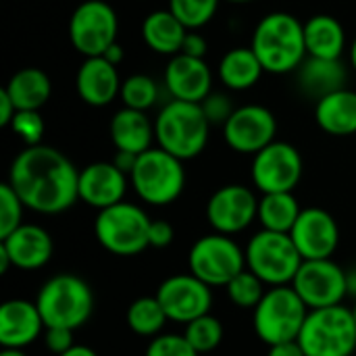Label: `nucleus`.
I'll return each mask as SVG.
<instances>
[{
  "mask_svg": "<svg viewBox=\"0 0 356 356\" xmlns=\"http://www.w3.org/2000/svg\"><path fill=\"white\" fill-rule=\"evenodd\" d=\"M10 188L27 211L38 215H60L79 200V171L56 148L25 146L10 163Z\"/></svg>",
  "mask_w": 356,
  "mask_h": 356,
  "instance_id": "f257e3e1",
  "label": "nucleus"
},
{
  "mask_svg": "<svg viewBox=\"0 0 356 356\" xmlns=\"http://www.w3.org/2000/svg\"><path fill=\"white\" fill-rule=\"evenodd\" d=\"M250 48L267 73H294L309 56L305 44V23L290 13H269L257 23Z\"/></svg>",
  "mask_w": 356,
  "mask_h": 356,
  "instance_id": "f03ea898",
  "label": "nucleus"
},
{
  "mask_svg": "<svg viewBox=\"0 0 356 356\" xmlns=\"http://www.w3.org/2000/svg\"><path fill=\"white\" fill-rule=\"evenodd\" d=\"M211 123L198 102L169 100L154 117L156 146L177 156L179 161H192L209 144Z\"/></svg>",
  "mask_w": 356,
  "mask_h": 356,
  "instance_id": "7ed1b4c3",
  "label": "nucleus"
},
{
  "mask_svg": "<svg viewBox=\"0 0 356 356\" xmlns=\"http://www.w3.org/2000/svg\"><path fill=\"white\" fill-rule=\"evenodd\" d=\"M35 305L46 327H67L75 332L86 325L94 313V292L83 277L58 273L42 284Z\"/></svg>",
  "mask_w": 356,
  "mask_h": 356,
  "instance_id": "20e7f679",
  "label": "nucleus"
},
{
  "mask_svg": "<svg viewBox=\"0 0 356 356\" xmlns=\"http://www.w3.org/2000/svg\"><path fill=\"white\" fill-rule=\"evenodd\" d=\"M129 181L144 204L169 207L186 190V167L177 156L159 146H152L138 156Z\"/></svg>",
  "mask_w": 356,
  "mask_h": 356,
  "instance_id": "39448f33",
  "label": "nucleus"
},
{
  "mask_svg": "<svg viewBox=\"0 0 356 356\" xmlns=\"http://www.w3.org/2000/svg\"><path fill=\"white\" fill-rule=\"evenodd\" d=\"M152 219L134 202H119L96 213L94 236L96 242L115 257H136L150 248L148 232Z\"/></svg>",
  "mask_w": 356,
  "mask_h": 356,
  "instance_id": "423d86ee",
  "label": "nucleus"
},
{
  "mask_svg": "<svg viewBox=\"0 0 356 356\" xmlns=\"http://www.w3.org/2000/svg\"><path fill=\"white\" fill-rule=\"evenodd\" d=\"M309 307L294 292L292 286L269 288L259 307L252 311V327L257 338L267 344L296 342L307 321Z\"/></svg>",
  "mask_w": 356,
  "mask_h": 356,
  "instance_id": "0eeeda50",
  "label": "nucleus"
},
{
  "mask_svg": "<svg viewBox=\"0 0 356 356\" xmlns=\"http://www.w3.org/2000/svg\"><path fill=\"white\" fill-rule=\"evenodd\" d=\"M246 269L252 271L267 288L290 286L302 265V257L290 234L261 229L246 248Z\"/></svg>",
  "mask_w": 356,
  "mask_h": 356,
  "instance_id": "6e6552de",
  "label": "nucleus"
},
{
  "mask_svg": "<svg viewBox=\"0 0 356 356\" xmlns=\"http://www.w3.org/2000/svg\"><path fill=\"white\" fill-rule=\"evenodd\" d=\"M298 344L307 356H353L356 350L353 309L338 305L309 311Z\"/></svg>",
  "mask_w": 356,
  "mask_h": 356,
  "instance_id": "1a4fd4ad",
  "label": "nucleus"
},
{
  "mask_svg": "<svg viewBox=\"0 0 356 356\" xmlns=\"http://www.w3.org/2000/svg\"><path fill=\"white\" fill-rule=\"evenodd\" d=\"M244 269L246 252L232 236L207 234L198 238L188 252V271L213 290L225 288Z\"/></svg>",
  "mask_w": 356,
  "mask_h": 356,
  "instance_id": "9d476101",
  "label": "nucleus"
},
{
  "mask_svg": "<svg viewBox=\"0 0 356 356\" xmlns=\"http://www.w3.org/2000/svg\"><path fill=\"white\" fill-rule=\"evenodd\" d=\"M71 46L86 58L102 56L119 33V19L115 8L104 0H83L69 19L67 27Z\"/></svg>",
  "mask_w": 356,
  "mask_h": 356,
  "instance_id": "9b49d317",
  "label": "nucleus"
},
{
  "mask_svg": "<svg viewBox=\"0 0 356 356\" xmlns=\"http://www.w3.org/2000/svg\"><path fill=\"white\" fill-rule=\"evenodd\" d=\"M302 154L290 142L275 140L252 156L250 179L261 194L294 192L302 179Z\"/></svg>",
  "mask_w": 356,
  "mask_h": 356,
  "instance_id": "f8f14e48",
  "label": "nucleus"
},
{
  "mask_svg": "<svg viewBox=\"0 0 356 356\" xmlns=\"http://www.w3.org/2000/svg\"><path fill=\"white\" fill-rule=\"evenodd\" d=\"M290 286L302 298L309 311L338 307L344 305V298H348L346 269L334 259L302 261Z\"/></svg>",
  "mask_w": 356,
  "mask_h": 356,
  "instance_id": "ddd939ff",
  "label": "nucleus"
},
{
  "mask_svg": "<svg viewBox=\"0 0 356 356\" xmlns=\"http://www.w3.org/2000/svg\"><path fill=\"white\" fill-rule=\"evenodd\" d=\"M257 192L244 184H227L215 190L207 202V223L215 234L236 236L248 229L259 215Z\"/></svg>",
  "mask_w": 356,
  "mask_h": 356,
  "instance_id": "4468645a",
  "label": "nucleus"
},
{
  "mask_svg": "<svg viewBox=\"0 0 356 356\" xmlns=\"http://www.w3.org/2000/svg\"><path fill=\"white\" fill-rule=\"evenodd\" d=\"M169 321L188 325L190 321L209 315L213 307V288L196 275L175 273L161 282L154 294Z\"/></svg>",
  "mask_w": 356,
  "mask_h": 356,
  "instance_id": "2eb2a0df",
  "label": "nucleus"
},
{
  "mask_svg": "<svg viewBox=\"0 0 356 356\" xmlns=\"http://www.w3.org/2000/svg\"><path fill=\"white\" fill-rule=\"evenodd\" d=\"M277 136L275 115L263 104H244L234 111L229 121L223 125L225 144L238 154L254 156Z\"/></svg>",
  "mask_w": 356,
  "mask_h": 356,
  "instance_id": "dca6fc26",
  "label": "nucleus"
},
{
  "mask_svg": "<svg viewBox=\"0 0 356 356\" xmlns=\"http://www.w3.org/2000/svg\"><path fill=\"white\" fill-rule=\"evenodd\" d=\"M290 238L305 261L334 259L340 246V227L330 211L321 207H305Z\"/></svg>",
  "mask_w": 356,
  "mask_h": 356,
  "instance_id": "f3484780",
  "label": "nucleus"
},
{
  "mask_svg": "<svg viewBox=\"0 0 356 356\" xmlns=\"http://www.w3.org/2000/svg\"><path fill=\"white\" fill-rule=\"evenodd\" d=\"M129 184V175L113 161L90 163L79 171V200L96 211H104L125 200Z\"/></svg>",
  "mask_w": 356,
  "mask_h": 356,
  "instance_id": "a211bd4d",
  "label": "nucleus"
},
{
  "mask_svg": "<svg viewBox=\"0 0 356 356\" xmlns=\"http://www.w3.org/2000/svg\"><path fill=\"white\" fill-rule=\"evenodd\" d=\"M165 88L173 100L200 104L213 92V71L204 58L175 54L165 67Z\"/></svg>",
  "mask_w": 356,
  "mask_h": 356,
  "instance_id": "6ab92c4d",
  "label": "nucleus"
},
{
  "mask_svg": "<svg viewBox=\"0 0 356 356\" xmlns=\"http://www.w3.org/2000/svg\"><path fill=\"white\" fill-rule=\"evenodd\" d=\"M46 332L35 300L10 298L0 307V346L25 350Z\"/></svg>",
  "mask_w": 356,
  "mask_h": 356,
  "instance_id": "aec40b11",
  "label": "nucleus"
},
{
  "mask_svg": "<svg viewBox=\"0 0 356 356\" xmlns=\"http://www.w3.org/2000/svg\"><path fill=\"white\" fill-rule=\"evenodd\" d=\"M0 248L8 254L15 269L38 271L50 263L54 254V240L42 225L23 223L10 236L0 240Z\"/></svg>",
  "mask_w": 356,
  "mask_h": 356,
  "instance_id": "412c9836",
  "label": "nucleus"
},
{
  "mask_svg": "<svg viewBox=\"0 0 356 356\" xmlns=\"http://www.w3.org/2000/svg\"><path fill=\"white\" fill-rule=\"evenodd\" d=\"M121 75L119 69L108 63L104 56L86 58L75 75L77 96L90 106H106L121 94Z\"/></svg>",
  "mask_w": 356,
  "mask_h": 356,
  "instance_id": "4be33fe9",
  "label": "nucleus"
},
{
  "mask_svg": "<svg viewBox=\"0 0 356 356\" xmlns=\"http://www.w3.org/2000/svg\"><path fill=\"white\" fill-rule=\"evenodd\" d=\"M111 142L115 150H125L131 154H144L156 144L154 138V121H150L148 113L136 108H119L108 125Z\"/></svg>",
  "mask_w": 356,
  "mask_h": 356,
  "instance_id": "5701e85b",
  "label": "nucleus"
},
{
  "mask_svg": "<svg viewBox=\"0 0 356 356\" xmlns=\"http://www.w3.org/2000/svg\"><path fill=\"white\" fill-rule=\"evenodd\" d=\"M294 73L300 92L315 100L346 88V67L342 58L307 56Z\"/></svg>",
  "mask_w": 356,
  "mask_h": 356,
  "instance_id": "b1692460",
  "label": "nucleus"
},
{
  "mask_svg": "<svg viewBox=\"0 0 356 356\" xmlns=\"http://www.w3.org/2000/svg\"><path fill=\"white\" fill-rule=\"evenodd\" d=\"M317 125L336 138L356 134V92L342 88L315 102Z\"/></svg>",
  "mask_w": 356,
  "mask_h": 356,
  "instance_id": "393cba45",
  "label": "nucleus"
},
{
  "mask_svg": "<svg viewBox=\"0 0 356 356\" xmlns=\"http://www.w3.org/2000/svg\"><path fill=\"white\" fill-rule=\"evenodd\" d=\"M186 25L169 10V8H159L146 15L142 21V40L144 44L163 56H175L181 52L186 33Z\"/></svg>",
  "mask_w": 356,
  "mask_h": 356,
  "instance_id": "a878e982",
  "label": "nucleus"
},
{
  "mask_svg": "<svg viewBox=\"0 0 356 356\" xmlns=\"http://www.w3.org/2000/svg\"><path fill=\"white\" fill-rule=\"evenodd\" d=\"M307 54L315 58H342L346 48V31L332 15H313L305 21Z\"/></svg>",
  "mask_w": 356,
  "mask_h": 356,
  "instance_id": "bb28decb",
  "label": "nucleus"
},
{
  "mask_svg": "<svg viewBox=\"0 0 356 356\" xmlns=\"http://www.w3.org/2000/svg\"><path fill=\"white\" fill-rule=\"evenodd\" d=\"M221 83L232 92H244L257 86L261 75L265 73L259 56L250 46H238L227 50L217 67Z\"/></svg>",
  "mask_w": 356,
  "mask_h": 356,
  "instance_id": "cd10ccee",
  "label": "nucleus"
},
{
  "mask_svg": "<svg viewBox=\"0 0 356 356\" xmlns=\"http://www.w3.org/2000/svg\"><path fill=\"white\" fill-rule=\"evenodd\" d=\"M4 92L10 96L17 111H40L50 100L52 81L46 71L38 67H25L8 79Z\"/></svg>",
  "mask_w": 356,
  "mask_h": 356,
  "instance_id": "c85d7f7f",
  "label": "nucleus"
},
{
  "mask_svg": "<svg viewBox=\"0 0 356 356\" xmlns=\"http://www.w3.org/2000/svg\"><path fill=\"white\" fill-rule=\"evenodd\" d=\"M300 213H302V207L296 200L294 192L261 194L257 221L261 223V229L290 234Z\"/></svg>",
  "mask_w": 356,
  "mask_h": 356,
  "instance_id": "c756f323",
  "label": "nucleus"
},
{
  "mask_svg": "<svg viewBox=\"0 0 356 356\" xmlns=\"http://www.w3.org/2000/svg\"><path fill=\"white\" fill-rule=\"evenodd\" d=\"M167 315L159 302L156 296H140L136 298L125 313V323L127 327L140 336V338H156L163 334L165 325H167Z\"/></svg>",
  "mask_w": 356,
  "mask_h": 356,
  "instance_id": "7c9ffc66",
  "label": "nucleus"
},
{
  "mask_svg": "<svg viewBox=\"0 0 356 356\" xmlns=\"http://www.w3.org/2000/svg\"><path fill=\"white\" fill-rule=\"evenodd\" d=\"M119 98L123 106L148 113L159 102V83L146 73H134L123 79Z\"/></svg>",
  "mask_w": 356,
  "mask_h": 356,
  "instance_id": "2f4dec72",
  "label": "nucleus"
},
{
  "mask_svg": "<svg viewBox=\"0 0 356 356\" xmlns=\"http://www.w3.org/2000/svg\"><path fill=\"white\" fill-rule=\"evenodd\" d=\"M223 290H225V294H227V298H229V302L234 307H238L242 311H254L269 288L252 271L244 269Z\"/></svg>",
  "mask_w": 356,
  "mask_h": 356,
  "instance_id": "473e14b6",
  "label": "nucleus"
},
{
  "mask_svg": "<svg viewBox=\"0 0 356 356\" xmlns=\"http://www.w3.org/2000/svg\"><path fill=\"white\" fill-rule=\"evenodd\" d=\"M223 334H225L223 323L217 317H213L211 313L190 321L184 327L186 340L192 344V348L198 355H207V353H213L215 348H219L223 342Z\"/></svg>",
  "mask_w": 356,
  "mask_h": 356,
  "instance_id": "72a5a7b5",
  "label": "nucleus"
},
{
  "mask_svg": "<svg viewBox=\"0 0 356 356\" xmlns=\"http://www.w3.org/2000/svg\"><path fill=\"white\" fill-rule=\"evenodd\" d=\"M221 0H169V10L190 31L204 27L217 13Z\"/></svg>",
  "mask_w": 356,
  "mask_h": 356,
  "instance_id": "f704fd0d",
  "label": "nucleus"
},
{
  "mask_svg": "<svg viewBox=\"0 0 356 356\" xmlns=\"http://www.w3.org/2000/svg\"><path fill=\"white\" fill-rule=\"evenodd\" d=\"M25 204L8 181L0 184V240L23 225Z\"/></svg>",
  "mask_w": 356,
  "mask_h": 356,
  "instance_id": "c9c22d12",
  "label": "nucleus"
},
{
  "mask_svg": "<svg viewBox=\"0 0 356 356\" xmlns=\"http://www.w3.org/2000/svg\"><path fill=\"white\" fill-rule=\"evenodd\" d=\"M10 131L21 138V142L25 146H38L42 144L44 138V119L40 115V111H17V115L10 121Z\"/></svg>",
  "mask_w": 356,
  "mask_h": 356,
  "instance_id": "e433bc0d",
  "label": "nucleus"
},
{
  "mask_svg": "<svg viewBox=\"0 0 356 356\" xmlns=\"http://www.w3.org/2000/svg\"><path fill=\"white\" fill-rule=\"evenodd\" d=\"M144 356H200L184 334H161L146 346Z\"/></svg>",
  "mask_w": 356,
  "mask_h": 356,
  "instance_id": "4c0bfd02",
  "label": "nucleus"
},
{
  "mask_svg": "<svg viewBox=\"0 0 356 356\" xmlns=\"http://www.w3.org/2000/svg\"><path fill=\"white\" fill-rule=\"evenodd\" d=\"M200 106H202V113H204V117L209 119V123H211V125H221V127L229 121V117H232L234 111L238 108V106H234L229 94H225V92H215V90L200 102Z\"/></svg>",
  "mask_w": 356,
  "mask_h": 356,
  "instance_id": "58836bf2",
  "label": "nucleus"
},
{
  "mask_svg": "<svg viewBox=\"0 0 356 356\" xmlns=\"http://www.w3.org/2000/svg\"><path fill=\"white\" fill-rule=\"evenodd\" d=\"M42 340H44V346L54 356H60L63 353H67L69 348L75 346L73 330H67V327H46Z\"/></svg>",
  "mask_w": 356,
  "mask_h": 356,
  "instance_id": "ea45409f",
  "label": "nucleus"
},
{
  "mask_svg": "<svg viewBox=\"0 0 356 356\" xmlns=\"http://www.w3.org/2000/svg\"><path fill=\"white\" fill-rule=\"evenodd\" d=\"M175 240V229L169 221L165 219H152L150 232H148V242L150 248H167Z\"/></svg>",
  "mask_w": 356,
  "mask_h": 356,
  "instance_id": "a19ab883",
  "label": "nucleus"
},
{
  "mask_svg": "<svg viewBox=\"0 0 356 356\" xmlns=\"http://www.w3.org/2000/svg\"><path fill=\"white\" fill-rule=\"evenodd\" d=\"M179 54H188V56L204 58V54H207V40H204V35H202V33H198V31H188Z\"/></svg>",
  "mask_w": 356,
  "mask_h": 356,
  "instance_id": "79ce46f5",
  "label": "nucleus"
},
{
  "mask_svg": "<svg viewBox=\"0 0 356 356\" xmlns=\"http://www.w3.org/2000/svg\"><path fill=\"white\" fill-rule=\"evenodd\" d=\"M15 115H17V106L10 100V96L4 92V88H2L0 90V125L2 127H8Z\"/></svg>",
  "mask_w": 356,
  "mask_h": 356,
  "instance_id": "37998d69",
  "label": "nucleus"
},
{
  "mask_svg": "<svg viewBox=\"0 0 356 356\" xmlns=\"http://www.w3.org/2000/svg\"><path fill=\"white\" fill-rule=\"evenodd\" d=\"M113 163L125 173V175H131L136 163H138V154H131V152H125V150H115V156H113Z\"/></svg>",
  "mask_w": 356,
  "mask_h": 356,
  "instance_id": "c03bdc74",
  "label": "nucleus"
},
{
  "mask_svg": "<svg viewBox=\"0 0 356 356\" xmlns=\"http://www.w3.org/2000/svg\"><path fill=\"white\" fill-rule=\"evenodd\" d=\"M267 356H307L305 350L300 348L298 340L296 342H284V344H275V346H269V353Z\"/></svg>",
  "mask_w": 356,
  "mask_h": 356,
  "instance_id": "a18cd8bd",
  "label": "nucleus"
},
{
  "mask_svg": "<svg viewBox=\"0 0 356 356\" xmlns=\"http://www.w3.org/2000/svg\"><path fill=\"white\" fill-rule=\"evenodd\" d=\"M102 56H104V58H106L108 63H113V65L117 67V65H119V63L123 60L125 52H123L121 44H119V42H115V44H113V46H111V48H108V50H106L104 54H102Z\"/></svg>",
  "mask_w": 356,
  "mask_h": 356,
  "instance_id": "49530a36",
  "label": "nucleus"
},
{
  "mask_svg": "<svg viewBox=\"0 0 356 356\" xmlns=\"http://www.w3.org/2000/svg\"><path fill=\"white\" fill-rule=\"evenodd\" d=\"M60 356H98V353L90 346H83V344H75L73 348H69L67 353H63Z\"/></svg>",
  "mask_w": 356,
  "mask_h": 356,
  "instance_id": "de8ad7c7",
  "label": "nucleus"
},
{
  "mask_svg": "<svg viewBox=\"0 0 356 356\" xmlns=\"http://www.w3.org/2000/svg\"><path fill=\"white\" fill-rule=\"evenodd\" d=\"M346 288H348V296L356 300V265L346 269Z\"/></svg>",
  "mask_w": 356,
  "mask_h": 356,
  "instance_id": "09e8293b",
  "label": "nucleus"
},
{
  "mask_svg": "<svg viewBox=\"0 0 356 356\" xmlns=\"http://www.w3.org/2000/svg\"><path fill=\"white\" fill-rule=\"evenodd\" d=\"M10 267H13V263H10V259H8V254L0 248V275H4Z\"/></svg>",
  "mask_w": 356,
  "mask_h": 356,
  "instance_id": "8fccbe9b",
  "label": "nucleus"
},
{
  "mask_svg": "<svg viewBox=\"0 0 356 356\" xmlns=\"http://www.w3.org/2000/svg\"><path fill=\"white\" fill-rule=\"evenodd\" d=\"M0 356H27L23 350H13V348H2Z\"/></svg>",
  "mask_w": 356,
  "mask_h": 356,
  "instance_id": "3c124183",
  "label": "nucleus"
},
{
  "mask_svg": "<svg viewBox=\"0 0 356 356\" xmlns=\"http://www.w3.org/2000/svg\"><path fill=\"white\" fill-rule=\"evenodd\" d=\"M350 65H353V69L356 71V38L353 40V46H350Z\"/></svg>",
  "mask_w": 356,
  "mask_h": 356,
  "instance_id": "603ef678",
  "label": "nucleus"
},
{
  "mask_svg": "<svg viewBox=\"0 0 356 356\" xmlns=\"http://www.w3.org/2000/svg\"><path fill=\"white\" fill-rule=\"evenodd\" d=\"M225 2H234V4H246V2H252V0H225Z\"/></svg>",
  "mask_w": 356,
  "mask_h": 356,
  "instance_id": "864d4df0",
  "label": "nucleus"
},
{
  "mask_svg": "<svg viewBox=\"0 0 356 356\" xmlns=\"http://www.w3.org/2000/svg\"><path fill=\"white\" fill-rule=\"evenodd\" d=\"M350 309H353V315H355V321H356V300H355V305H353Z\"/></svg>",
  "mask_w": 356,
  "mask_h": 356,
  "instance_id": "5fc2aeb1",
  "label": "nucleus"
}]
</instances>
